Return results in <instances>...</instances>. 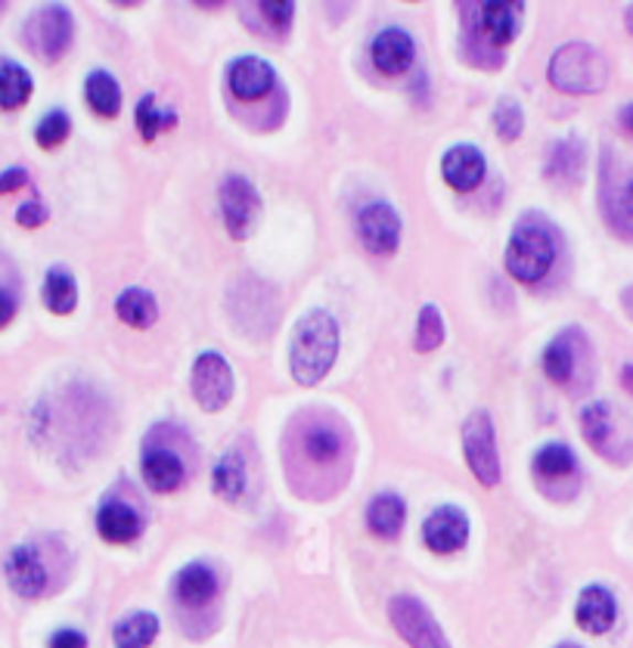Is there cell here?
<instances>
[{"label": "cell", "instance_id": "cell-2", "mask_svg": "<svg viewBox=\"0 0 633 648\" xmlns=\"http://www.w3.org/2000/svg\"><path fill=\"white\" fill-rule=\"evenodd\" d=\"M556 261V236L537 217H522L506 246V270L518 283H540Z\"/></svg>", "mask_w": 633, "mask_h": 648}, {"label": "cell", "instance_id": "cell-45", "mask_svg": "<svg viewBox=\"0 0 633 648\" xmlns=\"http://www.w3.org/2000/svg\"><path fill=\"white\" fill-rule=\"evenodd\" d=\"M3 7H7V3H0V13H3Z\"/></svg>", "mask_w": 633, "mask_h": 648}, {"label": "cell", "instance_id": "cell-10", "mask_svg": "<svg viewBox=\"0 0 633 648\" xmlns=\"http://www.w3.org/2000/svg\"><path fill=\"white\" fill-rule=\"evenodd\" d=\"M602 212L609 227L624 239H633V168L627 171H602Z\"/></svg>", "mask_w": 633, "mask_h": 648}, {"label": "cell", "instance_id": "cell-24", "mask_svg": "<svg viewBox=\"0 0 633 648\" xmlns=\"http://www.w3.org/2000/svg\"><path fill=\"white\" fill-rule=\"evenodd\" d=\"M84 100L97 116L116 118L118 109H121V87H118V82L106 68H97L84 82Z\"/></svg>", "mask_w": 633, "mask_h": 648}, {"label": "cell", "instance_id": "cell-18", "mask_svg": "<svg viewBox=\"0 0 633 648\" xmlns=\"http://www.w3.org/2000/svg\"><path fill=\"white\" fill-rule=\"evenodd\" d=\"M618 617V602L615 596L600 586V583H593V586H587L581 596H578V608H575V620H578V627L587 633H609L612 630V624H615Z\"/></svg>", "mask_w": 633, "mask_h": 648}, {"label": "cell", "instance_id": "cell-37", "mask_svg": "<svg viewBox=\"0 0 633 648\" xmlns=\"http://www.w3.org/2000/svg\"><path fill=\"white\" fill-rule=\"evenodd\" d=\"M3 267H7V261L0 258V270H3ZM17 311H19L17 277H13V280H7V277L0 273V330L13 323V316H17Z\"/></svg>", "mask_w": 633, "mask_h": 648}, {"label": "cell", "instance_id": "cell-44", "mask_svg": "<svg viewBox=\"0 0 633 648\" xmlns=\"http://www.w3.org/2000/svg\"><path fill=\"white\" fill-rule=\"evenodd\" d=\"M627 25H631V32H633V7L627 10Z\"/></svg>", "mask_w": 633, "mask_h": 648}, {"label": "cell", "instance_id": "cell-23", "mask_svg": "<svg viewBox=\"0 0 633 648\" xmlns=\"http://www.w3.org/2000/svg\"><path fill=\"white\" fill-rule=\"evenodd\" d=\"M116 314L118 320H125L133 330H150L152 323L159 320V301L147 289H125L116 299Z\"/></svg>", "mask_w": 633, "mask_h": 648}, {"label": "cell", "instance_id": "cell-14", "mask_svg": "<svg viewBox=\"0 0 633 648\" xmlns=\"http://www.w3.org/2000/svg\"><path fill=\"white\" fill-rule=\"evenodd\" d=\"M441 174H444V181L453 190H460V193H469V190H479L484 181V174H487V162H484V155L479 147H472V143H457V147H450L448 155L441 159Z\"/></svg>", "mask_w": 633, "mask_h": 648}, {"label": "cell", "instance_id": "cell-39", "mask_svg": "<svg viewBox=\"0 0 633 648\" xmlns=\"http://www.w3.org/2000/svg\"><path fill=\"white\" fill-rule=\"evenodd\" d=\"M17 220L22 224V227L34 230V227H41V224L47 220V208H44V205H41L37 199L22 202V205L17 208Z\"/></svg>", "mask_w": 633, "mask_h": 648}, {"label": "cell", "instance_id": "cell-26", "mask_svg": "<svg viewBox=\"0 0 633 648\" xmlns=\"http://www.w3.org/2000/svg\"><path fill=\"white\" fill-rule=\"evenodd\" d=\"M44 304L51 314H72L78 304V283L68 267H51L44 277Z\"/></svg>", "mask_w": 633, "mask_h": 648}, {"label": "cell", "instance_id": "cell-22", "mask_svg": "<svg viewBox=\"0 0 633 648\" xmlns=\"http://www.w3.org/2000/svg\"><path fill=\"white\" fill-rule=\"evenodd\" d=\"M404 521H407V506H404V499L398 494H379V497H373L367 509V525L376 537L395 540L400 528H404Z\"/></svg>", "mask_w": 633, "mask_h": 648}, {"label": "cell", "instance_id": "cell-3", "mask_svg": "<svg viewBox=\"0 0 633 648\" xmlns=\"http://www.w3.org/2000/svg\"><path fill=\"white\" fill-rule=\"evenodd\" d=\"M547 78L562 94H597L609 82V63L597 47L571 41L552 53Z\"/></svg>", "mask_w": 633, "mask_h": 648}, {"label": "cell", "instance_id": "cell-41", "mask_svg": "<svg viewBox=\"0 0 633 648\" xmlns=\"http://www.w3.org/2000/svg\"><path fill=\"white\" fill-rule=\"evenodd\" d=\"M25 183H29V171H25V168H10V171H3V174H0V196L17 193Z\"/></svg>", "mask_w": 633, "mask_h": 648}, {"label": "cell", "instance_id": "cell-20", "mask_svg": "<svg viewBox=\"0 0 633 648\" xmlns=\"http://www.w3.org/2000/svg\"><path fill=\"white\" fill-rule=\"evenodd\" d=\"M578 342H581V333L578 330H566V333L556 335L550 345H547V350H544V372H547L550 382H571V376H575V357H578L575 345Z\"/></svg>", "mask_w": 633, "mask_h": 648}, {"label": "cell", "instance_id": "cell-19", "mask_svg": "<svg viewBox=\"0 0 633 648\" xmlns=\"http://www.w3.org/2000/svg\"><path fill=\"white\" fill-rule=\"evenodd\" d=\"M518 17H522V7L518 3H506V0L479 3V29L497 47H506L509 41H516Z\"/></svg>", "mask_w": 633, "mask_h": 648}, {"label": "cell", "instance_id": "cell-1", "mask_svg": "<svg viewBox=\"0 0 633 648\" xmlns=\"http://www.w3.org/2000/svg\"><path fill=\"white\" fill-rule=\"evenodd\" d=\"M339 357V320L323 307L301 316L289 342V369L299 385L323 382Z\"/></svg>", "mask_w": 633, "mask_h": 648}, {"label": "cell", "instance_id": "cell-15", "mask_svg": "<svg viewBox=\"0 0 633 648\" xmlns=\"http://www.w3.org/2000/svg\"><path fill=\"white\" fill-rule=\"evenodd\" d=\"M273 82H277V72L261 56H239L227 68V84L239 100H261Z\"/></svg>", "mask_w": 633, "mask_h": 648}, {"label": "cell", "instance_id": "cell-17", "mask_svg": "<svg viewBox=\"0 0 633 648\" xmlns=\"http://www.w3.org/2000/svg\"><path fill=\"white\" fill-rule=\"evenodd\" d=\"M97 531L106 543H131L143 531V521L131 503L125 499H103L97 509Z\"/></svg>", "mask_w": 633, "mask_h": 648}, {"label": "cell", "instance_id": "cell-21", "mask_svg": "<svg viewBox=\"0 0 633 648\" xmlns=\"http://www.w3.org/2000/svg\"><path fill=\"white\" fill-rule=\"evenodd\" d=\"M174 596L184 605H208L217 596V577L208 565H186L174 581Z\"/></svg>", "mask_w": 633, "mask_h": 648}, {"label": "cell", "instance_id": "cell-4", "mask_svg": "<svg viewBox=\"0 0 633 648\" xmlns=\"http://www.w3.org/2000/svg\"><path fill=\"white\" fill-rule=\"evenodd\" d=\"M391 627L410 648H450L441 624L417 596H395L388 602Z\"/></svg>", "mask_w": 633, "mask_h": 648}, {"label": "cell", "instance_id": "cell-34", "mask_svg": "<svg viewBox=\"0 0 633 648\" xmlns=\"http://www.w3.org/2000/svg\"><path fill=\"white\" fill-rule=\"evenodd\" d=\"M441 342H444V316L434 304H422V311L417 316L414 345H417L419 354H432L434 348H441Z\"/></svg>", "mask_w": 633, "mask_h": 648}, {"label": "cell", "instance_id": "cell-42", "mask_svg": "<svg viewBox=\"0 0 633 648\" xmlns=\"http://www.w3.org/2000/svg\"><path fill=\"white\" fill-rule=\"evenodd\" d=\"M618 121H621V128L627 133H633V102H627L624 109H621V116H618Z\"/></svg>", "mask_w": 633, "mask_h": 648}, {"label": "cell", "instance_id": "cell-16", "mask_svg": "<svg viewBox=\"0 0 633 648\" xmlns=\"http://www.w3.org/2000/svg\"><path fill=\"white\" fill-rule=\"evenodd\" d=\"M140 472H143V482L150 490L155 494H171V490H178L181 484H184V460L174 453L171 447H150L143 450V456H140Z\"/></svg>", "mask_w": 633, "mask_h": 648}, {"label": "cell", "instance_id": "cell-7", "mask_svg": "<svg viewBox=\"0 0 633 648\" xmlns=\"http://www.w3.org/2000/svg\"><path fill=\"white\" fill-rule=\"evenodd\" d=\"M357 236L369 255L376 258L395 255L400 246V215L395 212V205L385 199L367 202L357 212Z\"/></svg>", "mask_w": 633, "mask_h": 648}, {"label": "cell", "instance_id": "cell-38", "mask_svg": "<svg viewBox=\"0 0 633 648\" xmlns=\"http://www.w3.org/2000/svg\"><path fill=\"white\" fill-rule=\"evenodd\" d=\"M261 7V17L277 29V32H286L289 25H292V19H296V3H289V0H265V3H258Z\"/></svg>", "mask_w": 633, "mask_h": 648}, {"label": "cell", "instance_id": "cell-28", "mask_svg": "<svg viewBox=\"0 0 633 648\" xmlns=\"http://www.w3.org/2000/svg\"><path fill=\"white\" fill-rule=\"evenodd\" d=\"M532 468L537 478H568V475H575L578 472V460H575V450L568 447V444H559V441H552V444H544V447L534 453Z\"/></svg>", "mask_w": 633, "mask_h": 648}, {"label": "cell", "instance_id": "cell-30", "mask_svg": "<svg viewBox=\"0 0 633 648\" xmlns=\"http://www.w3.org/2000/svg\"><path fill=\"white\" fill-rule=\"evenodd\" d=\"M212 487H215V494L230 499V503L243 497V490H246V460L239 456V450H230V453L221 456L215 475H212Z\"/></svg>", "mask_w": 633, "mask_h": 648}, {"label": "cell", "instance_id": "cell-8", "mask_svg": "<svg viewBox=\"0 0 633 648\" xmlns=\"http://www.w3.org/2000/svg\"><path fill=\"white\" fill-rule=\"evenodd\" d=\"M221 215L227 224V234L234 239H246L251 234L255 217L261 215V196L255 183L243 174H227L221 183Z\"/></svg>", "mask_w": 633, "mask_h": 648}, {"label": "cell", "instance_id": "cell-33", "mask_svg": "<svg viewBox=\"0 0 633 648\" xmlns=\"http://www.w3.org/2000/svg\"><path fill=\"white\" fill-rule=\"evenodd\" d=\"M301 447L314 463H333L335 456L342 453V438L333 425H311L308 432L301 434Z\"/></svg>", "mask_w": 633, "mask_h": 648}, {"label": "cell", "instance_id": "cell-6", "mask_svg": "<svg viewBox=\"0 0 633 648\" xmlns=\"http://www.w3.org/2000/svg\"><path fill=\"white\" fill-rule=\"evenodd\" d=\"M463 453L472 468V475L484 487H494L501 482V453H497V434L491 415L479 410L463 422Z\"/></svg>", "mask_w": 633, "mask_h": 648}, {"label": "cell", "instance_id": "cell-5", "mask_svg": "<svg viewBox=\"0 0 633 648\" xmlns=\"http://www.w3.org/2000/svg\"><path fill=\"white\" fill-rule=\"evenodd\" d=\"M190 388H193V398L202 410H208V413L224 410L234 400L236 388L234 369L227 364V357L217 354V350H202L200 357L193 360Z\"/></svg>", "mask_w": 633, "mask_h": 648}, {"label": "cell", "instance_id": "cell-36", "mask_svg": "<svg viewBox=\"0 0 633 648\" xmlns=\"http://www.w3.org/2000/svg\"><path fill=\"white\" fill-rule=\"evenodd\" d=\"M494 128H497L501 140H506V143L518 140V133H522V128H525V112H522L518 100H513V97H503V100L497 102V109H494Z\"/></svg>", "mask_w": 633, "mask_h": 648}, {"label": "cell", "instance_id": "cell-9", "mask_svg": "<svg viewBox=\"0 0 633 648\" xmlns=\"http://www.w3.org/2000/svg\"><path fill=\"white\" fill-rule=\"evenodd\" d=\"M72 29H75L72 13L60 3H51L29 19V44L53 63L72 47Z\"/></svg>", "mask_w": 633, "mask_h": 648}, {"label": "cell", "instance_id": "cell-25", "mask_svg": "<svg viewBox=\"0 0 633 648\" xmlns=\"http://www.w3.org/2000/svg\"><path fill=\"white\" fill-rule=\"evenodd\" d=\"M581 432L583 441L597 453H609V441L615 434V415H612V407L605 400H593L581 410Z\"/></svg>", "mask_w": 633, "mask_h": 648}, {"label": "cell", "instance_id": "cell-27", "mask_svg": "<svg viewBox=\"0 0 633 648\" xmlns=\"http://www.w3.org/2000/svg\"><path fill=\"white\" fill-rule=\"evenodd\" d=\"M159 636V617L152 612H133L125 620H118L112 630L116 648H150Z\"/></svg>", "mask_w": 633, "mask_h": 648}, {"label": "cell", "instance_id": "cell-31", "mask_svg": "<svg viewBox=\"0 0 633 648\" xmlns=\"http://www.w3.org/2000/svg\"><path fill=\"white\" fill-rule=\"evenodd\" d=\"M583 171V143L575 137L559 140L550 150V162H547V177L552 181H578Z\"/></svg>", "mask_w": 633, "mask_h": 648}, {"label": "cell", "instance_id": "cell-40", "mask_svg": "<svg viewBox=\"0 0 633 648\" xmlns=\"http://www.w3.org/2000/svg\"><path fill=\"white\" fill-rule=\"evenodd\" d=\"M51 648H87V636L75 627H63L51 636Z\"/></svg>", "mask_w": 633, "mask_h": 648}, {"label": "cell", "instance_id": "cell-13", "mask_svg": "<svg viewBox=\"0 0 633 648\" xmlns=\"http://www.w3.org/2000/svg\"><path fill=\"white\" fill-rule=\"evenodd\" d=\"M414 56H417V44H414L410 32H404L398 25L383 29L373 37V47H369V60L383 75H404L414 66Z\"/></svg>", "mask_w": 633, "mask_h": 648}, {"label": "cell", "instance_id": "cell-11", "mask_svg": "<svg viewBox=\"0 0 633 648\" xmlns=\"http://www.w3.org/2000/svg\"><path fill=\"white\" fill-rule=\"evenodd\" d=\"M3 571H7V581H10L17 596L41 598L47 593L51 574H47V565H44L41 552L34 547L10 549V555L3 562Z\"/></svg>", "mask_w": 633, "mask_h": 648}, {"label": "cell", "instance_id": "cell-32", "mask_svg": "<svg viewBox=\"0 0 633 648\" xmlns=\"http://www.w3.org/2000/svg\"><path fill=\"white\" fill-rule=\"evenodd\" d=\"M32 75L19 63H3L0 66V109H19L32 97Z\"/></svg>", "mask_w": 633, "mask_h": 648}, {"label": "cell", "instance_id": "cell-35", "mask_svg": "<svg viewBox=\"0 0 633 648\" xmlns=\"http://www.w3.org/2000/svg\"><path fill=\"white\" fill-rule=\"evenodd\" d=\"M68 131H72V118L63 112V109H53L47 116L37 121V128H34V140H37V147H44V150H56L60 143H66Z\"/></svg>", "mask_w": 633, "mask_h": 648}, {"label": "cell", "instance_id": "cell-43", "mask_svg": "<svg viewBox=\"0 0 633 648\" xmlns=\"http://www.w3.org/2000/svg\"><path fill=\"white\" fill-rule=\"evenodd\" d=\"M621 382H624V388L633 395V364H627L621 369Z\"/></svg>", "mask_w": 633, "mask_h": 648}, {"label": "cell", "instance_id": "cell-12", "mask_svg": "<svg viewBox=\"0 0 633 648\" xmlns=\"http://www.w3.org/2000/svg\"><path fill=\"white\" fill-rule=\"evenodd\" d=\"M422 540L432 552H457L466 547L469 518L457 506H438L422 525Z\"/></svg>", "mask_w": 633, "mask_h": 648}, {"label": "cell", "instance_id": "cell-29", "mask_svg": "<svg viewBox=\"0 0 633 648\" xmlns=\"http://www.w3.org/2000/svg\"><path fill=\"white\" fill-rule=\"evenodd\" d=\"M133 121H137V131H140L143 140H155L159 133L178 125V112H174V109H168V106H159L155 94H147V97H140V100H137Z\"/></svg>", "mask_w": 633, "mask_h": 648}]
</instances>
